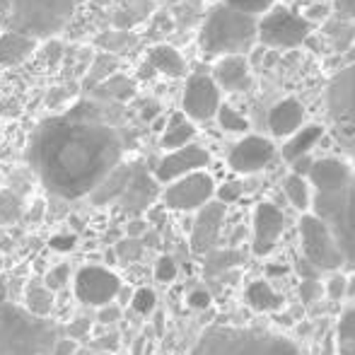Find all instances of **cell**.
Listing matches in <instances>:
<instances>
[{
	"label": "cell",
	"instance_id": "1",
	"mask_svg": "<svg viewBox=\"0 0 355 355\" xmlns=\"http://www.w3.org/2000/svg\"><path fill=\"white\" fill-rule=\"evenodd\" d=\"M123 138L94 102H80L61 116L44 119L27 143V162L53 196H89L121 162Z\"/></svg>",
	"mask_w": 355,
	"mask_h": 355
},
{
	"label": "cell",
	"instance_id": "2",
	"mask_svg": "<svg viewBox=\"0 0 355 355\" xmlns=\"http://www.w3.org/2000/svg\"><path fill=\"white\" fill-rule=\"evenodd\" d=\"M78 0H0V19L24 37L51 39L71 22Z\"/></svg>",
	"mask_w": 355,
	"mask_h": 355
},
{
	"label": "cell",
	"instance_id": "3",
	"mask_svg": "<svg viewBox=\"0 0 355 355\" xmlns=\"http://www.w3.org/2000/svg\"><path fill=\"white\" fill-rule=\"evenodd\" d=\"M259 39V22L254 15L239 12L230 5H215L198 34V44L211 56H247Z\"/></svg>",
	"mask_w": 355,
	"mask_h": 355
},
{
	"label": "cell",
	"instance_id": "4",
	"mask_svg": "<svg viewBox=\"0 0 355 355\" xmlns=\"http://www.w3.org/2000/svg\"><path fill=\"white\" fill-rule=\"evenodd\" d=\"M53 331L42 317L0 307V355H46Z\"/></svg>",
	"mask_w": 355,
	"mask_h": 355
},
{
	"label": "cell",
	"instance_id": "5",
	"mask_svg": "<svg viewBox=\"0 0 355 355\" xmlns=\"http://www.w3.org/2000/svg\"><path fill=\"white\" fill-rule=\"evenodd\" d=\"M327 114L334 138L355 153V63L341 68L327 85Z\"/></svg>",
	"mask_w": 355,
	"mask_h": 355
},
{
	"label": "cell",
	"instance_id": "6",
	"mask_svg": "<svg viewBox=\"0 0 355 355\" xmlns=\"http://www.w3.org/2000/svg\"><path fill=\"white\" fill-rule=\"evenodd\" d=\"M300 239H302L304 259H309L319 271H336V268H341L346 263V257H343L331 227L319 215L302 213V218H300Z\"/></svg>",
	"mask_w": 355,
	"mask_h": 355
},
{
	"label": "cell",
	"instance_id": "7",
	"mask_svg": "<svg viewBox=\"0 0 355 355\" xmlns=\"http://www.w3.org/2000/svg\"><path fill=\"white\" fill-rule=\"evenodd\" d=\"M312 34V22L290 10H271L259 22V39L263 46L271 49H295L302 46Z\"/></svg>",
	"mask_w": 355,
	"mask_h": 355
},
{
	"label": "cell",
	"instance_id": "8",
	"mask_svg": "<svg viewBox=\"0 0 355 355\" xmlns=\"http://www.w3.org/2000/svg\"><path fill=\"white\" fill-rule=\"evenodd\" d=\"M215 196V182L208 172L196 169L184 177L169 182L164 189L162 201L169 211H198L203 203H208Z\"/></svg>",
	"mask_w": 355,
	"mask_h": 355
},
{
	"label": "cell",
	"instance_id": "9",
	"mask_svg": "<svg viewBox=\"0 0 355 355\" xmlns=\"http://www.w3.org/2000/svg\"><path fill=\"white\" fill-rule=\"evenodd\" d=\"M121 293V278L102 266H85L75 276V295L89 307H107Z\"/></svg>",
	"mask_w": 355,
	"mask_h": 355
},
{
	"label": "cell",
	"instance_id": "10",
	"mask_svg": "<svg viewBox=\"0 0 355 355\" xmlns=\"http://www.w3.org/2000/svg\"><path fill=\"white\" fill-rule=\"evenodd\" d=\"M182 107L191 121H208L220 109V87L208 75H191L184 87Z\"/></svg>",
	"mask_w": 355,
	"mask_h": 355
},
{
	"label": "cell",
	"instance_id": "11",
	"mask_svg": "<svg viewBox=\"0 0 355 355\" xmlns=\"http://www.w3.org/2000/svg\"><path fill=\"white\" fill-rule=\"evenodd\" d=\"M288 227V218L283 211L273 203L263 201L254 211V239H252V252L257 257H268L276 249L278 239Z\"/></svg>",
	"mask_w": 355,
	"mask_h": 355
},
{
	"label": "cell",
	"instance_id": "12",
	"mask_svg": "<svg viewBox=\"0 0 355 355\" xmlns=\"http://www.w3.org/2000/svg\"><path fill=\"white\" fill-rule=\"evenodd\" d=\"M208 162H211V155H208L206 148L193 145V143L182 145V148H177V150H169V153L159 159L157 169H155V179L162 184H169V182H174V179L184 177V174L208 167Z\"/></svg>",
	"mask_w": 355,
	"mask_h": 355
},
{
	"label": "cell",
	"instance_id": "13",
	"mask_svg": "<svg viewBox=\"0 0 355 355\" xmlns=\"http://www.w3.org/2000/svg\"><path fill=\"white\" fill-rule=\"evenodd\" d=\"M273 157H276V148L268 138L247 136L230 150L227 164L237 174H257L266 164H271Z\"/></svg>",
	"mask_w": 355,
	"mask_h": 355
},
{
	"label": "cell",
	"instance_id": "14",
	"mask_svg": "<svg viewBox=\"0 0 355 355\" xmlns=\"http://www.w3.org/2000/svg\"><path fill=\"white\" fill-rule=\"evenodd\" d=\"M225 220V203L223 201H208L198 208L196 223L191 232V252L193 254H208L218 242L220 227Z\"/></svg>",
	"mask_w": 355,
	"mask_h": 355
},
{
	"label": "cell",
	"instance_id": "15",
	"mask_svg": "<svg viewBox=\"0 0 355 355\" xmlns=\"http://www.w3.org/2000/svg\"><path fill=\"white\" fill-rule=\"evenodd\" d=\"M353 177V167L341 157H322L314 159L307 172V179L319 193H334L341 191Z\"/></svg>",
	"mask_w": 355,
	"mask_h": 355
},
{
	"label": "cell",
	"instance_id": "16",
	"mask_svg": "<svg viewBox=\"0 0 355 355\" xmlns=\"http://www.w3.org/2000/svg\"><path fill=\"white\" fill-rule=\"evenodd\" d=\"M213 80L225 92H244L252 87V73L244 56L232 53V56H220V61L213 68Z\"/></svg>",
	"mask_w": 355,
	"mask_h": 355
},
{
	"label": "cell",
	"instance_id": "17",
	"mask_svg": "<svg viewBox=\"0 0 355 355\" xmlns=\"http://www.w3.org/2000/svg\"><path fill=\"white\" fill-rule=\"evenodd\" d=\"M155 196H157V179H153L143 167H138L136 164L126 191L119 196L123 203V208L131 211V213H141V211H145V208L153 206Z\"/></svg>",
	"mask_w": 355,
	"mask_h": 355
},
{
	"label": "cell",
	"instance_id": "18",
	"mask_svg": "<svg viewBox=\"0 0 355 355\" xmlns=\"http://www.w3.org/2000/svg\"><path fill=\"white\" fill-rule=\"evenodd\" d=\"M304 119H307V112L302 104L295 97H288L268 112V128L276 138H288L300 126H304Z\"/></svg>",
	"mask_w": 355,
	"mask_h": 355
},
{
	"label": "cell",
	"instance_id": "19",
	"mask_svg": "<svg viewBox=\"0 0 355 355\" xmlns=\"http://www.w3.org/2000/svg\"><path fill=\"white\" fill-rule=\"evenodd\" d=\"M133 169H136V164L119 162L116 167L92 189V193H89L94 206H107V203H112V201H119V196L126 191L128 182H131Z\"/></svg>",
	"mask_w": 355,
	"mask_h": 355
},
{
	"label": "cell",
	"instance_id": "20",
	"mask_svg": "<svg viewBox=\"0 0 355 355\" xmlns=\"http://www.w3.org/2000/svg\"><path fill=\"white\" fill-rule=\"evenodd\" d=\"M37 51V42L19 32H0V66L3 68H12L19 63L27 61L32 53Z\"/></svg>",
	"mask_w": 355,
	"mask_h": 355
},
{
	"label": "cell",
	"instance_id": "21",
	"mask_svg": "<svg viewBox=\"0 0 355 355\" xmlns=\"http://www.w3.org/2000/svg\"><path fill=\"white\" fill-rule=\"evenodd\" d=\"M148 63L153 71L167 75V78H184L187 75V61L177 49L167 46V44H157L150 49Z\"/></svg>",
	"mask_w": 355,
	"mask_h": 355
},
{
	"label": "cell",
	"instance_id": "22",
	"mask_svg": "<svg viewBox=\"0 0 355 355\" xmlns=\"http://www.w3.org/2000/svg\"><path fill=\"white\" fill-rule=\"evenodd\" d=\"M136 94V83L123 73H112L104 83L92 89V97L102 102H128Z\"/></svg>",
	"mask_w": 355,
	"mask_h": 355
},
{
	"label": "cell",
	"instance_id": "23",
	"mask_svg": "<svg viewBox=\"0 0 355 355\" xmlns=\"http://www.w3.org/2000/svg\"><path fill=\"white\" fill-rule=\"evenodd\" d=\"M324 136V128L317 123H309V126H300L293 136H288V143L283 145V159L285 162H293V159L307 155L314 145L319 143V138Z\"/></svg>",
	"mask_w": 355,
	"mask_h": 355
},
{
	"label": "cell",
	"instance_id": "24",
	"mask_svg": "<svg viewBox=\"0 0 355 355\" xmlns=\"http://www.w3.org/2000/svg\"><path fill=\"white\" fill-rule=\"evenodd\" d=\"M196 138V126L187 114H174L169 116L167 126L162 131V148L164 150H177L182 145H189Z\"/></svg>",
	"mask_w": 355,
	"mask_h": 355
},
{
	"label": "cell",
	"instance_id": "25",
	"mask_svg": "<svg viewBox=\"0 0 355 355\" xmlns=\"http://www.w3.org/2000/svg\"><path fill=\"white\" fill-rule=\"evenodd\" d=\"M285 300L273 290V285L268 281H254L247 288V304L257 312H278L283 309Z\"/></svg>",
	"mask_w": 355,
	"mask_h": 355
},
{
	"label": "cell",
	"instance_id": "26",
	"mask_svg": "<svg viewBox=\"0 0 355 355\" xmlns=\"http://www.w3.org/2000/svg\"><path fill=\"white\" fill-rule=\"evenodd\" d=\"M116 71H119V58L114 56V53H109V51L97 53V56H92V61H89L87 71L83 73V89L85 92H92L99 83H104L109 75Z\"/></svg>",
	"mask_w": 355,
	"mask_h": 355
},
{
	"label": "cell",
	"instance_id": "27",
	"mask_svg": "<svg viewBox=\"0 0 355 355\" xmlns=\"http://www.w3.org/2000/svg\"><path fill=\"white\" fill-rule=\"evenodd\" d=\"M324 34H327L329 42H331L334 51L346 53L355 42V24L351 19L336 17V19H331V22L324 24Z\"/></svg>",
	"mask_w": 355,
	"mask_h": 355
},
{
	"label": "cell",
	"instance_id": "28",
	"mask_svg": "<svg viewBox=\"0 0 355 355\" xmlns=\"http://www.w3.org/2000/svg\"><path fill=\"white\" fill-rule=\"evenodd\" d=\"M283 189H285V196H288L290 206H293L295 211L307 213L309 208H312V191H309V182L304 177H300V174L293 172L288 179H285Z\"/></svg>",
	"mask_w": 355,
	"mask_h": 355
},
{
	"label": "cell",
	"instance_id": "29",
	"mask_svg": "<svg viewBox=\"0 0 355 355\" xmlns=\"http://www.w3.org/2000/svg\"><path fill=\"white\" fill-rule=\"evenodd\" d=\"M244 263V254L237 252V249H225V252H208V259H206V266H203V273L208 278L213 276H220V273L230 271V268L239 266Z\"/></svg>",
	"mask_w": 355,
	"mask_h": 355
},
{
	"label": "cell",
	"instance_id": "30",
	"mask_svg": "<svg viewBox=\"0 0 355 355\" xmlns=\"http://www.w3.org/2000/svg\"><path fill=\"white\" fill-rule=\"evenodd\" d=\"M336 355H355V304L343 312L336 327Z\"/></svg>",
	"mask_w": 355,
	"mask_h": 355
},
{
	"label": "cell",
	"instance_id": "31",
	"mask_svg": "<svg viewBox=\"0 0 355 355\" xmlns=\"http://www.w3.org/2000/svg\"><path fill=\"white\" fill-rule=\"evenodd\" d=\"M27 309L34 317H49V312L53 309V295L46 285H34L27 293Z\"/></svg>",
	"mask_w": 355,
	"mask_h": 355
},
{
	"label": "cell",
	"instance_id": "32",
	"mask_svg": "<svg viewBox=\"0 0 355 355\" xmlns=\"http://www.w3.org/2000/svg\"><path fill=\"white\" fill-rule=\"evenodd\" d=\"M215 116H218V123L223 126V131H227V133H247L249 131V121L237 112V109L223 107V104H220Z\"/></svg>",
	"mask_w": 355,
	"mask_h": 355
},
{
	"label": "cell",
	"instance_id": "33",
	"mask_svg": "<svg viewBox=\"0 0 355 355\" xmlns=\"http://www.w3.org/2000/svg\"><path fill=\"white\" fill-rule=\"evenodd\" d=\"M22 213V206H19L17 196L10 191L0 193V225H8V223H15Z\"/></svg>",
	"mask_w": 355,
	"mask_h": 355
},
{
	"label": "cell",
	"instance_id": "34",
	"mask_svg": "<svg viewBox=\"0 0 355 355\" xmlns=\"http://www.w3.org/2000/svg\"><path fill=\"white\" fill-rule=\"evenodd\" d=\"M97 42H99V46H102L104 51L114 53V51H123V49L131 46L133 37H131V34H126V32H107V34H102Z\"/></svg>",
	"mask_w": 355,
	"mask_h": 355
},
{
	"label": "cell",
	"instance_id": "35",
	"mask_svg": "<svg viewBox=\"0 0 355 355\" xmlns=\"http://www.w3.org/2000/svg\"><path fill=\"white\" fill-rule=\"evenodd\" d=\"M273 3H276V0H225V5H230V8L239 10V12H247V15L268 12Z\"/></svg>",
	"mask_w": 355,
	"mask_h": 355
},
{
	"label": "cell",
	"instance_id": "36",
	"mask_svg": "<svg viewBox=\"0 0 355 355\" xmlns=\"http://www.w3.org/2000/svg\"><path fill=\"white\" fill-rule=\"evenodd\" d=\"M155 304H157V297H155V293L150 288L136 290L131 297V307L136 309L138 314H150L155 309Z\"/></svg>",
	"mask_w": 355,
	"mask_h": 355
},
{
	"label": "cell",
	"instance_id": "37",
	"mask_svg": "<svg viewBox=\"0 0 355 355\" xmlns=\"http://www.w3.org/2000/svg\"><path fill=\"white\" fill-rule=\"evenodd\" d=\"M155 278L159 283H172L177 278V263H174L172 257H159L157 263H155Z\"/></svg>",
	"mask_w": 355,
	"mask_h": 355
},
{
	"label": "cell",
	"instance_id": "38",
	"mask_svg": "<svg viewBox=\"0 0 355 355\" xmlns=\"http://www.w3.org/2000/svg\"><path fill=\"white\" fill-rule=\"evenodd\" d=\"M242 193H244V187L239 182H227L220 189H215V196H218V201H223L225 206H227V203H234Z\"/></svg>",
	"mask_w": 355,
	"mask_h": 355
},
{
	"label": "cell",
	"instance_id": "39",
	"mask_svg": "<svg viewBox=\"0 0 355 355\" xmlns=\"http://www.w3.org/2000/svg\"><path fill=\"white\" fill-rule=\"evenodd\" d=\"M346 283H348V278L343 276V273H334V276L327 281V295L334 300V302L346 297Z\"/></svg>",
	"mask_w": 355,
	"mask_h": 355
},
{
	"label": "cell",
	"instance_id": "40",
	"mask_svg": "<svg viewBox=\"0 0 355 355\" xmlns=\"http://www.w3.org/2000/svg\"><path fill=\"white\" fill-rule=\"evenodd\" d=\"M68 276H71V268H68V263H61V266L51 268L46 276V288L49 290H61L63 285L68 283Z\"/></svg>",
	"mask_w": 355,
	"mask_h": 355
},
{
	"label": "cell",
	"instance_id": "41",
	"mask_svg": "<svg viewBox=\"0 0 355 355\" xmlns=\"http://www.w3.org/2000/svg\"><path fill=\"white\" fill-rule=\"evenodd\" d=\"M295 273H297L302 281H319V278H322V271L304 257H300L297 261H295Z\"/></svg>",
	"mask_w": 355,
	"mask_h": 355
},
{
	"label": "cell",
	"instance_id": "42",
	"mask_svg": "<svg viewBox=\"0 0 355 355\" xmlns=\"http://www.w3.org/2000/svg\"><path fill=\"white\" fill-rule=\"evenodd\" d=\"M322 297V283L319 281H302L300 283V300L304 304H314Z\"/></svg>",
	"mask_w": 355,
	"mask_h": 355
},
{
	"label": "cell",
	"instance_id": "43",
	"mask_svg": "<svg viewBox=\"0 0 355 355\" xmlns=\"http://www.w3.org/2000/svg\"><path fill=\"white\" fill-rule=\"evenodd\" d=\"M75 242H78V239H75L73 234H53V237L49 239V247H51L53 252L66 254V252H73Z\"/></svg>",
	"mask_w": 355,
	"mask_h": 355
},
{
	"label": "cell",
	"instance_id": "44",
	"mask_svg": "<svg viewBox=\"0 0 355 355\" xmlns=\"http://www.w3.org/2000/svg\"><path fill=\"white\" fill-rule=\"evenodd\" d=\"M334 12L336 17L355 19V0H334Z\"/></svg>",
	"mask_w": 355,
	"mask_h": 355
},
{
	"label": "cell",
	"instance_id": "45",
	"mask_svg": "<svg viewBox=\"0 0 355 355\" xmlns=\"http://www.w3.org/2000/svg\"><path fill=\"white\" fill-rule=\"evenodd\" d=\"M208 304H211V293H208V290H193V293L189 295V307L206 309Z\"/></svg>",
	"mask_w": 355,
	"mask_h": 355
},
{
	"label": "cell",
	"instance_id": "46",
	"mask_svg": "<svg viewBox=\"0 0 355 355\" xmlns=\"http://www.w3.org/2000/svg\"><path fill=\"white\" fill-rule=\"evenodd\" d=\"M329 12H331V10H329L327 5L317 3V5H312V8L304 10L302 17L307 19V22H319V19H327V17H329Z\"/></svg>",
	"mask_w": 355,
	"mask_h": 355
},
{
	"label": "cell",
	"instance_id": "47",
	"mask_svg": "<svg viewBox=\"0 0 355 355\" xmlns=\"http://www.w3.org/2000/svg\"><path fill=\"white\" fill-rule=\"evenodd\" d=\"M138 254H141V242H136V237H128V242L119 244V257L136 259Z\"/></svg>",
	"mask_w": 355,
	"mask_h": 355
},
{
	"label": "cell",
	"instance_id": "48",
	"mask_svg": "<svg viewBox=\"0 0 355 355\" xmlns=\"http://www.w3.org/2000/svg\"><path fill=\"white\" fill-rule=\"evenodd\" d=\"M312 162L314 159L309 157V155H302V157H297V159H293V172L295 174H300V177H307V172H309V167H312Z\"/></svg>",
	"mask_w": 355,
	"mask_h": 355
},
{
	"label": "cell",
	"instance_id": "49",
	"mask_svg": "<svg viewBox=\"0 0 355 355\" xmlns=\"http://www.w3.org/2000/svg\"><path fill=\"white\" fill-rule=\"evenodd\" d=\"M87 331H89V319H75L71 327H68V334H71V338L87 336Z\"/></svg>",
	"mask_w": 355,
	"mask_h": 355
},
{
	"label": "cell",
	"instance_id": "50",
	"mask_svg": "<svg viewBox=\"0 0 355 355\" xmlns=\"http://www.w3.org/2000/svg\"><path fill=\"white\" fill-rule=\"evenodd\" d=\"M126 232H128V237H141V234L148 232V220H141V218L131 220L128 227H126Z\"/></svg>",
	"mask_w": 355,
	"mask_h": 355
},
{
	"label": "cell",
	"instance_id": "51",
	"mask_svg": "<svg viewBox=\"0 0 355 355\" xmlns=\"http://www.w3.org/2000/svg\"><path fill=\"white\" fill-rule=\"evenodd\" d=\"M78 353V346H75L73 338H68V341H61L56 346V355H75Z\"/></svg>",
	"mask_w": 355,
	"mask_h": 355
},
{
	"label": "cell",
	"instance_id": "52",
	"mask_svg": "<svg viewBox=\"0 0 355 355\" xmlns=\"http://www.w3.org/2000/svg\"><path fill=\"white\" fill-rule=\"evenodd\" d=\"M114 319H119V309L116 307H114V309H102V312H99V322L109 324V322H114Z\"/></svg>",
	"mask_w": 355,
	"mask_h": 355
},
{
	"label": "cell",
	"instance_id": "53",
	"mask_svg": "<svg viewBox=\"0 0 355 355\" xmlns=\"http://www.w3.org/2000/svg\"><path fill=\"white\" fill-rule=\"evenodd\" d=\"M8 302V285H5V278L0 276V307Z\"/></svg>",
	"mask_w": 355,
	"mask_h": 355
},
{
	"label": "cell",
	"instance_id": "54",
	"mask_svg": "<svg viewBox=\"0 0 355 355\" xmlns=\"http://www.w3.org/2000/svg\"><path fill=\"white\" fill-rule=\"evenodd\" d=\"M346 297L355 300V273H353L351 278H348V283H346Z\"/></svg>",
	"mask_w": 355,
	"mask_h": 355
},
{
	"label": "cell",
	"instance_id": "55",
	"mask_svg": "<svg viewBox=\"0 0 355 355\" xmlns=\"http://www.w3.org/2000/svg\"><path fill=\"white\" fill-rule=\"evenodd\" d=\"M331 346H334V338L327 336V341H324V355H331Z\"/></svg>",
	"mask_w": 355,
	"mask_h": 355
},
{
	"label": "cell",
	"instance_id": "56",
	"mask_svg": "<svg viewBox=\"0 0 355 355\" xmlns=\"http://www.w3.org/2000/svg\"><path fill=\"white\" fill-rule=\"evenodd\" d=\"M143 341H145V338H138V341H136V346H133V355L143 353Z\"/></svg>",
	"mask_w": 355,
	"mask_h": 355
},
{
	"label": "cell",
	"instance_id": "57",
	"mask_svg": "<svg viewBox=\"0 0 355 355\" xmlns=\"http://www.w3.org/2000/svg\"><path fill=\"white\" fill-rule=\"evenodd\" d=\"M346 56H348V61H351V63H355V42H353V46H351V49H348V51H346Z\"/></svg>",
	"mask_w": 355,
	"mask_h": 355
},
{
	"label": "cell",
	"instance_id": "58",
	"mask_svg": "<svg viewBox=\"0 0 355 355\" xmlns=\"http://www.w3.org/2000/svg\"><path fill=\"white\" fill-rule=\"evenodd\" d=\"M78 3H85V0H78Z\"/></svg>",
	"mask_w": 355,
	"mask_h": 355
}]
</instances>
